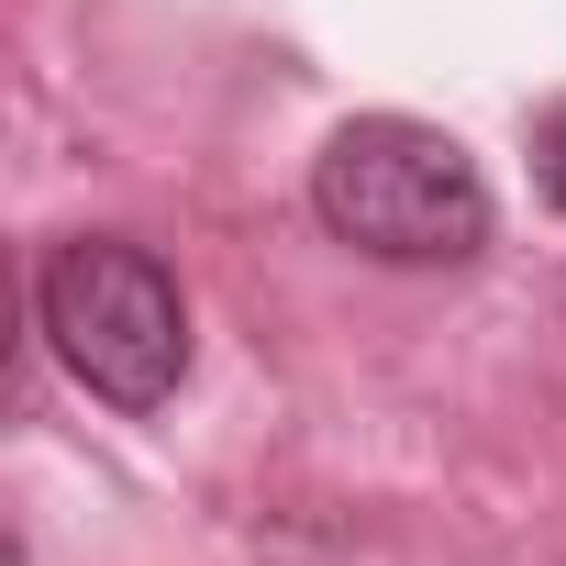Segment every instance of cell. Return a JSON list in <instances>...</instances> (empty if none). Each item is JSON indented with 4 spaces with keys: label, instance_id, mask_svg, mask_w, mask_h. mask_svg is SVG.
<instances>
[{
    "label": "cell",
    "instance_id": "6da1fadb",
    "mask_svg": "<svg viewBox=\"0 0 566 566\" xmlns=\"http://www.w3.org/2000/svg\"><path fill=\"white\" fill-rule=\"evenodd\" d=\"M312 211L334 244H356L378 266H467L489 244V178L467 167L455 134H433L411 112L345 123L312 167Z\"/></svg>",
    "mask_w": 566,
    "mask_h": 566
},
{
    "label": "cell",
    "instance_id": "7a4b0ae2",
    "mask_svg": "<svg viewBox=\"0 0 566 566\" xmlns=\"http://www.w3.org/2000/svg\"><path fill=\"white\" fill-rule=\"evenodd\" d=\"M34 312H45V345L67 356V378L112 411H167L178 378H189V301L178 277L123 244V233H78L45 255L34 277Z\"/></svg>",
    "mask_w": 566,
    "mask_h": 566
},
{
    "label": "cell",
    "instance_id": "3957f363",
    "mask_svg": "<svg viewBox=\"0 0 566 566\" xmlns=\"http://www.w3.org/2000/svg\"><path fill=\"white\" fill-rule=\"evenodd\" d=\"M533 178H544V200H566V101L533 112Z\"/></svg>",
    "mask_w": 566,
    "mask_h": 566
}]
</instances>
